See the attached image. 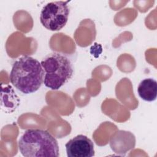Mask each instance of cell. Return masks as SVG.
<instances>
[{
  "mask_svg": "<svg viewBox=\"0 0 157 157\" xmlns=\"http://www.w3.org/2000/svg\"><path fill=\"white\" fill-rule=\"evenodd\" d=\"M44 71L36 59L25 56L16 60L12 67L9 78L11 83L21 93L28 94L37 91L44 82Z\"/></svg>",
  "mask_w": 157,
  "mask_h": 157,
  "instance_id": "1",
  "label": "cell"
},
{
  "mask_svg": "<svg viewBox=\"0 0 157 157\" xmlns=\"http://www.w3.org/2000/svg\"><path fill=\"white\" fill-rule=\"evenodd\" d=\"M18 144L21 154L25 157L59 156L57 140L46 130L27 129L20 137Z\"/></svg>",
  "mask_w": 157,
  "mask_h": 157,
  "instance_id": "2",
  "label": "cell"
},
{
  "mask_svg": "<svg viewBox=\"0 0 157 157\" xmlns=\"http://www.w3.org/2000/svg\"><path fill=\"white\" fill-rule=\"evenodd\" d=\"M40 63L44 71V83L52 90L59 89L73 75L72 63L64 54L59 52L49 53Z\"/></svg>",
  "mask_w": 157,
  "mask_h": 157,
  "instance_id": "3",
  "label": "cell"
},
{
  "mask_svg": "<svg viewBox=\"0 0 157 157\" xmlns=\"http://www.w3.org/2000/svg\"><path fill=\"white\" fill-rule=\"evenodd\" d=\"M69 1H53L46 4L40 13V21L47 29L59 31L66 25L70 9Z\"/></svg>",
  "mask_w": 157,
  "mask_h": 157,
  "instance_id": "4",
  "label": "cell"
},
{
  "mask_svg": "<svg viewBox=\"0 0 157 157\" xmlns=\"http://www.w3.org/2000/svg\"><path fill=\"white\" fill-rule=\"evenodd\" d=\"M65 147L68 157H92L94 155L93 142L83 134L69 140Z\"/></svg>",
  "mask_w": 157,
  "mask_h": 157,
  "instance_id": "5",
  "label": "cell"
},
{
  "mask_svg": "<svg viewBox=\"0 0 157 157\" xmlns=\"http://www.w3.org/2000/svg\"><path fill=\"white\" fill-rule=\"evenodd\" d=\"M136 140L134 136L129 131H118L111 137L110 145L112 150L118 154L126 153L135 146L134 142L126 141Z\"/></svg>",
  "mask_w": 157,
  "mask_h": 157,
  "instance_id": "6",
  "label": "cell"
},
{
  "mask_svg": "<svg viewBox=\"0 0 157 157\" xmlns=\"http://www.w3.org/2000/svg\"><path fill=\"white\" fill-rule=\"evenodd\" d=\"M1 107L7 113H12L20 105V100L10 85L1 86Z\"/></svg>",
  "mask_w": 157,
  "mask_h": 157,
  "instance_id": "7",
  "label": "cell"
},
{
  "mask_svg": "<svg viewBox=\"0 0 157 157\" xmlns=\"http://www.w3.org/2000/svg\"><path fill=\"white\" fill-rule=\"evenodd\" d=\"M137 93L142 99L148 102L154 101L157 96V82L152 78L142 80L138 85Z\"/></svg>",
  "mask_w": 157,
  "mask_h": 157,
  "instance_id": "8",
  "label": "cell"
}]
</instances>
